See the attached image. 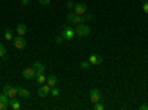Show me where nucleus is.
Here are the masks:
<instances>
[{
    "mask_svg": "<svg viewBox=\"0 0 148 110\" xmlns=\"http://www.w3.org/2000/svg\"><path fill=\"white\" fill-rule=\"evenodd\" d=\"M74 30H76V36H79V37H86V36L90 34V27L86 22L77 24V26L74 27Z\"/></svg>",
    "mask_w": 148,
    "mask_h": 110,
    "instance_id": "1",
    "label": "nucleus"
},
{
    "mask_svg": "<svg viewBox=\"0 0 148 110\" xmlns=\"http://www.w3.org/2000/svg\"><path fill=\"white\" fill-rule=\"evenodd\" d=\"M12 43H14V46L16 48V49H19V51H24L27 48V40L24 39V36H15L14 39H12Z\"/></svg>",
    "mask_w": 148,
    "mask_h": 110,
    "instance_id": "2",
    "label": "nucleus"
},
{
    "mask_svg": "<svg viewBox=\"0 0 148 110\" xmlns=\"http://www.w3.org/2000/svg\"><path fill=\"white\" fill-rule=\"evenodd\" d=\"M3 92L9 97V98H16L18 97V86L15 88V86H12V85H5L3 86Z\"/></svg>",
    "mask_w": 148,
    "mask_h": 110,
    "instance_id": "3",
    "label": "nucleus"
},
{
    "mask_svg": "<svg viewBox=\"0 0 148 110\" xmlns=\"http://www.w3.org/2000/svg\"><path fill=\"white\" fill-rule=\"evenodd\" d=\"M67 21H68L70 24H73V26H77V24L84 22V21H83V17H80V15H77V14H74V12H70V14L67 15Z\"/></svg>",
    "mask_w": 148,
    "mask_h": 110,
    "instance_id": "4",
    "label": "nucleus"
},
{
    "mask_svg": "<svg viewBox=\"0 0 148 110\" xmlns=\"http://www.w3.org/2000/svg\"><path fill=\"white\" fill-rule=\"evenodd\" d=\"M89 100H90L93 104L98 103V101H101V100H102V94H101V91H99V89H96V88L90 89V92H89Z\"/></svg>",
    "mask_w": 148,
    "mask_h": 110,
    "instance_id": "5",
    "label": "nucleus"
},
{
    "mask_svg": "<svg viewBox=\"0 0 148 110\" xmlns=\"http://www.w3.org/2000/svg\"><path fill=\"white\" fill-rule=\"evenodd\" d=\"M62 36L65 37V40H73L76 36V30L71 27H62Z\"/></svg>",
    "mask_w": 148,
    "mask_h": 110,
    "instance_id": "6",
    "label": "nucleus"
},
{
    "mask_svg": "<svg viewBox=\"0 0 148 110\" xmlns=\"http://www.w3.org/2000/svg\"><path fill=\"white\" fill-rule=\"evenodd\" d=\"M36 75H37V71L34 67H27L22 70V76L25 79H36Z\"/></svg>",
    "mask_w": 148,
    "mask_h": 110,
    "instance_id": "7",
    "label": "nucleus"
},
{
    "mask_svg": "<svg viewBox=\"0 0 148 110\" xmlns=\"http://www.w3.org/2000/svg\"><path fill=\"white\" fill-rule=\"evenodd\" d=\"M86 12H88V5H84V3H76V6H74V14H77V15H84Z\"/></svg>",
    "mask_w": 148,
    "mask_h": 110,
    "instance_id": "8",
    "label": "nucleus"
},
{
    "mask_svg": "<svg viewBox=\"0 0 148 110\" xmlns=\"http://www.w3.org/2000/svg\"><path fill=\"white\" fill-rule=\"evenodd\" d=\"M49 92H51V86L49 85H40L39 86V97H42V98H46V97L49 95Z\"/></svg>",
    "mask_w": 148,
    "mask_h": 110,
    "instance_id": "9",
    "label": "nucleus"
},
{
    "mask_svg": "<svg viewBox=\"0 0 148 110\" xmlns=\"http://www.w3.org/2000/svg\"><path fill=\"white\" fill-rule=\"evenodd\" d=\"M102 57L101 55H96V54H92L90 57H89V63H90V66H99V64H102Z\"/></svg>",
    "mask_w": 148,
    "mask_h": 110,
    "instance_id": "10",
    "label": "nucleus"
},
{
    "mask_svg": "<svg viewBox=\"0 0 148 110\" xmlns=\"http://www.w3.org/2000/svg\"><path fill=\"white\" fill-rule=\"evenodd\" d=\"M18 95L21 97L22 100H28L30 95H31V92H30L27 88H24V86H18Z\"/></svg>",
    "mask_w": 148,
    "mask_h": 110,
    "instance_id": "11",
    "label": "nucleus"
},
{
    "mask_svg": "<svg viewBox=\"0 0 148 110\" xmlns=\"http://www.w3.org/2000/svg\"><path fill=\"white\" fill-rule=\"evenodd\" d=\"M46 82H47V85L51 88H53V86H56V83H58V76L56 75H51V76L46 79Z\"/></svg>",
    "mask_w": 148,
    "mask_h": 110,
    "instance_id": "12",
    "label": "nucleus"
},
{
    "mask_svg": "<svg viewBox=\"0 0 148 110\" xmlns=\"http://www.w3.org/2000/svg\"><path fill=\"white\" fill-rule=\"evenodd\" d=\"M33 67L36 68L37 73H45V71H46V66H45L43 63H40V61H36V63L33 64Z\"/></svg>",
    "mask_w": 148,
    "mask_h": 110,
    "instance_id": "13",
    "label": "nucleus"
},
{
    "mask_svg": "<svg viewBox=\"0 0 148 110\" xmlns=\"http://www.w3.org/2000/svg\"><path fill=\"white\" fill-rule=\"evenodd\" d=\"M25 33H27V26L25 24H18L16 26V34L18 36H24Z\"/></svg>",
    "mask_w": 148,
    "mask_h": 110,
    "instance_id": "14",
    "label": "nucleus"
},
{
    "mask_svg": "<svg viewBox=\"0 0 148 110\" xmlns=\"http://www.w3.org/2000/svg\"><path fill=\"white\" fill-rule=\"evenodd\" d=\"M9 107H10V109H14V110H19V109H21V103H19L18 100H15V98H10V101H9Z\"/></svg>",
    "mask_w": 148,
    "mask_h": 110,
    "instance_id": "15",
    "label": "nucleus"
},
{
    "mask_svg": "<svg viewBox=\"0 0 148 110\" xmlns=\"http://www.w3.org/2000/svg\"><path fill=\"white\" fill-rule=\"evenodd\" d=\"M46 76H45V73H37V75H36V80H37V83H39V85H43L45 82H46Z\"/></svg>",
    "mask_w": 148,
    "mask_h": 110,
    "instance_id": "16",
    "label": "nucleus"
},
{
    "mask_svg": "<svg viewBox=\"0 0 148 110\" xmlns=\"http://www.w3.org/2000/svg\"><path fill=\"white\" fill-rule=\"evenodd\" d=\"M12 39H14V31H12L10 28H6L5 30V40L12 42Z\"/></svg>",
    "mask_w": 148,
    "mask_h": 110,
    "instance_id": "17",
    "label": "nucleus"
},
{
    "mask_svg": "<svg viewBox=\"0 0 148 110\" xmlns=\"http://www.w3.org/2000/svg\"><path fill=\"white\" fill-rule=\"evenodd\" d=\"M0 58L8 59V57H6V48H5L3 43H0Z\"/></svg>",
    "mask_w": 148,
    "mask_h": 110,
    "instance_id": "18",
    "label": "nucleus"
},
{
    "mask_svg": "<svg viewBox=\"0 0 148 110\" xmlns=\"http://www.w3.org/2000/svg\"><path fill=\"white\" fill-rule=\"evenodd\" d=\"M0 101H2V103H5L6 106H9V101H10V98H9V97L3 92V94H0Z\"/></svg>",
    "mask_w": 148,
    "mask_h": 110,
    "instance_id": "19",
    "label": "nucleus"
},
{
    "mask_svg": "<svg viewBox=\"0 0 148 110\" xmlns=\"http://www.w3.org/2000/svg\"><path fill=\"white\" fill-rule=\"evenodd\" d=\"M62 42H65V37L62 36V33H61V34H58L56 37H55V43H56V45H61Z\"/></svg>",
    "mask_w": 148,
    "mask_h": 110,
    "instance_id": "20",
    "label": "nucleus"
},
{
    "mask_svg": "<svg viewBox=\"0 0 148 110\" xmlns=\"http://www.w3.org/2000/svg\"><path fill=\"white\" fill-rule=\"evenodd\" d=\"M80 67H82L83 70H88V68L90 67V63H89V59H88V61H82V63H80Z\"/></svg>",
    "mask_w": 148,
    "mask_h": 110,
    "instance_id": "21",
    "label": "nucleus"
},
{
    "mask_svg": "<svg viewBox=\"0 0 148 110\" xmlns=\"http://www.w3.org/2000/svg\"><path fill=\"white\" fill-rule=\"evenodd\" d=\"M82 17H83V21H84V22H86V21H92V19H93V15H92V14H88V12H86L84 15H82Z\"/></svg>",
    "mask_w": 148,
    "mask_h": 110,
    "instance_id": "22",
    "label": "nucleus"
},
{
    "mask_svg": "<svg viewBox=\"0 0 148 110\" xmlns=\"http://www.w3.org/2000/svg\"><path fill=\"white\" fill-rule=\"evenodd\" d=\"M93 109H95V110H104V109H105V106H104V104H101V101H98V103H95V104H93Z\"/></svg>",
    "mask_w": 148,
    "mask_h": 110,
    "instance_id": "23",
    "label": "nucleus"
},
{
    "mask_svg": "<svg viewBox=\"0 0 148 110\" xmlns=\"http://www.w3.org/2000/svg\"><path fill=\"white\" fill-rule=\"evenodd\" d=\"M51 94H52V97H55V98H56V97H59V89L58 88H51Z\"/></svg>",
    "mask_w": 148,
    "mask_h": 110,
    "instance_id": "24",
    "label": "nucleus"
},
{
    "mask_svg": "<svg viewBox=\"0 0 148 110\" xmlns=\"http://www.w3.org/2000/svg\"><path fill=\"white\" fill-rule=\"evenodd\" d=\"M142 10L145 12V14H148V0H145V2H142Z\"/></svg>",
    "mask_w": 148,
    "mask_h": 110,
    "instance_id": "25",
    "label": "nucleus"
},
{
    "mask_svg": "<svg viewBox=\"0 0 148 110\" xmlns=\"http://www.w3.org/2000/svg\"><path fill=\"white\" fill-rule=\"evenodd\" d=\"M39 3H42V5H45V6H47V5H51V0H37Z\"/></svg>",
    "mask_w": 148,
    "mask_h": 110,
    "instance_id": "26",
    "label": "nucleus"
},
{
    "mask_svg": "<svg viewBox=\"0 0 148 110\" xmlns=\"http://www.w3.org/2000/svg\"><path fill=\"white\" fill-rule=\"evenodd\" d=\"M74 6H76V3H74V2H67V8L68 9H73L74 10Z\"/></svg>",
    "mask_w": 148,
    "mask_h": 110,
    "instance_id": "27",
    "label": "nucleus"
},
{
    "mask_svg": "<svg viewBox=\"0 0 148 110\" xmlns=\"http://www.w3.org/2000/svg\"><path fill=\"white\" fill-rule=\"evenodd\" d=\"M8 107H9V106H6L5 103H2V101H0V110H6Z\"/></svg>",
    "mask_w": 148,
    "mask_h": 110,
    "instance_id": "28",
    "label": "nucleus"
},
{
    "mask_svg": "<svg viewBox=\"0 0 148 110\" xmlns=\"http://www.w3.org/2000/svg\"><path fill=\"white\" fill-rule=\"evenodd\" d=\"M21 3H22L24 6H28V5H30V0H21Z\"/></svg>",
    "mask_w": 148,
    "mask_h": 110,
    "instance_id": "29",
    "label": "nucleus"
},
{
    "mask_svg": "<svg viewBox=\"0 0 148 110\" xmlns=\"http://www.w3.org/2000/svg\"><path fill=\"white\" fill-rule=\"evenodd\" d=\"M139 109H141V110H148V104H147V103H144Z\"/></svg>",
    "mask_w": 148,
    "mask_h": 110,
    "instance_id": "30",
    "label": "nucleus"
},
{
    "mask_svg": "<svg viewBox=\"0 0 148 110\" xmlns=\"http://www.w3.org/2000/svg\"><path fill=\"white\" fill-rule=\"evenodd\" d=\"M139 2H145V0H139Z\"/></svg>",
    "mask_w": 148,
    "mask_h": 110,
    "instance_id": "31",
    "label": "nucleus"
}]
</instances>
